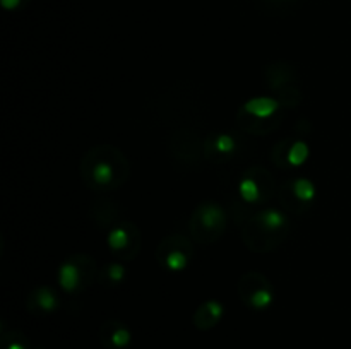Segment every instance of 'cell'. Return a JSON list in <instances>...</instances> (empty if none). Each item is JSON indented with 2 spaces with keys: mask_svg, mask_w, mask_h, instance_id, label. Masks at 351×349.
I'll list each match as a JSON object with an SVG mask.
<instances>
[{
  "mask_svg": "<svg viewBox=\"0 0 351 349\" xmlns=\"http://www.w3.org/2000/svg\"><path fill=\"white\" fill-rule=\"evenodd\" d=\"M223 317V305L216 300H208L199 305L194 313V325L199 331H211L219 324Z\"/></svg>",
  "mask_w": 351,
  "mask_h": 349,
  "instance_id": "11",
  "label": "cell"
},
{
  "mask_svg": "<svg viewBox=\"0 0 351 349\" xmlns=\"http://www.w3.org/2000/svg\"><path fill=\"white\" fill-rule=\"evenodd\" d=\"M189 228H191L195 242L202 243V245L215 243L216 240L221 238L226 229L225 209L213 201L201 202L192 212Z\"/></svg>",
  "mask_w": 351,
  "mask_h": 349,
  "instance_id": "3",
  "label": "cell"
},
{
  "mask_svg": "<svg viewBox=\"0 0 351 349\" xmlns=\"http://www.w3.org/2000/svg\"><path fill=\"white\" fill-rule=\"evenodd\" d=\"M98 274V267L93 257L86 253L71 255L58 269V283L67 293H77L93 284Z\"/></svg>",
  "mask_w": 351,
  "mask_h": 349,
  "instance_id": "4",
  "label": "cell"
},
{
  "mask_svg": "<svg viewBox=\"0 0 351 349\" xmlns=\"http://www.w3.org/2000/svg\"><path fill=\"white\" fill-rule=\"evenodd\" d=\"M58 307V296L50 286H40L27 298V308L31 313H53Z\"/></svg>",
  "mask_w": 351,
  "mask_h": 349,
  "instance_id": "12",
  "label": "cell"
},
{
  "mask_svg": "<svg viewBox=\"0 0 351 349\" xmlns=\"http://www.w3.org/2000/svg\"><path fill=\"white\" fill-rule=\"evenodd\" d=\"M3 349H29V342L21 332H10V335H2Z\"/></svg>",
  "mask_w": 351,
  "mask_h": 349,
  "instance_id": "16",
  "label": "cell"
},
{
  "mask_svg": "<svg viewBox=\"0 0 351 349\" xmlns=\"http://www.w3.org/2000/svg\"><path fill=\"white\" fill-rule=\"evenodd\" d=\"M206 154L211 157H226L235 151V139L228 133H215L204 142Z\"/></svg>",
  "mask_w": 351,
  "mask_h": 349,
  "instance_id": "14",
  "label": "cell"
},
{
  "mask_svg": "<svg viewBox=\"0 0 351 349\" xmlns=\"http://www.w3.org/2000/svg\"><path fill=\"white\" fill-rule=\"evenodd\" d=\"M5 10H19L29 3V0H0Z\"/></svg>",
  "mask_w": 351,
  "mask_h": 349,
  "instance_id": "17",
  "label": "cell"
},
{
  "mask_svg": "<svg viewBox=\"0 0 351 349\" xmlns=\"http://www.w3.org/2000/svg\"><path fill=\"white\" fill-rule=\"evenodd\" d=\"M293 81H295V75L290 65L276 64V65H271L269 70H267V82H269V88L273 89V91L276 89L278 94L283 96V98L287 99L285 105L290 103L288 94L298 96V89L293 86Z\"/></svg>",
  "mask_w": 351,
  "mask_h": 349,
  "instance_id": "10",
  "label": "cell"
},
{
  "mask_svg": "<svg viewBox=\"0 0 351 349\" xmlns=\"http://www.w3.org/2000/svg\"><path fill=\"white\" fill-rule=\"evenodd\" d=\"M194 257L192 243L182 235H170L161 240L156 248V260L161 269L170 272H182L187 269Z\"/></svg>",
  "mask_w": 351,
  "mask_h": 349,
  "instance_id": "5",
  "label": "cell"
},
{
  "mask_svg": "<svg viewBox=\"0 0 351 349\" xmlns=\"http://www.w3.org/2000/svg\"><path fill=\"white\" fill-rule=\"evenodd\" d=\"M288 228L290 221L287 214L278 209H266L249 218L242 229V238L247 248L252 252L267 253L283 243L288 236Z\"/></svg>",
  "mask_w": 351,
  "mask_h": 349,
  "instance_id": "2",
  "label": "cell"
},
{
  "mask_svg": "<svg viewBox=\"0 0 351 349\" xmlns=\"http://www.w3.org/2000/svg\"><path fill=\"white\" fill-rule=\"evenodd\" d=\"M123 279H125V267L119 262L108 263L99 272V281L105 286H119Z\"/></svg>",
  "mask_w": 351,
  "mask_h": 349,
  "instance_id": "15",
  "label": "cell"
},
{
  "mask_svg": "<svg viewBox=\"0 0 351 349\" xmlns=\"http://www.w3.org/2000/svg\"><path fill=\"white\" fill-rule=\"evenodd\" d=\"M108 248L117 257L125 260H132L139 255L141 250V231L136 224L129 221H123L120 224L113 226L106 235Z\"/></svg>",
  "mask_w": 351,
  "mask_h": 349,
  "instance_id": "7",
  "label": "cell"
},
{
  "mask_svg": "<svg viewBox=\"0 0 351 349\" xmlns=\"http://www.w3.org/2000/svg\"><path fill=\"white\" fill-rule=\"evenodd\" d=\"M237 289H239V296L242 298L243 303L254 310H266L274 301L273 284L264 274L257 272V270L243 274Z\"/></svg>",
  "mask_w": 351,
  "mask_h": 349,
  "instance_id": "6",
  "label": "cell"
},
{
  "mask_svg": "<svg viewBox=\"0 0 351 349\" xmlns=\"http://www.w3.org/2000/svg\"><path fill=\"white\" fill-rule=\"evenodd\" d=\"M283 190L288 192L293 201H297L300 209L302 205H311L315 198V185L308 178H295L290 183L285 185Z\"/></svg>",
  "mask_w": 351,
  "mask_h": 349,
  "instance_id": "13",
  "label": "cell"
},
{
  "mask_svg": "<svg viewBox=\"0 0 351 349\" xmlns=\"http://www.w3.org/2000/svg\"><path fill=\"white\" fill-rule=\"evenodd\" d=\"M79 173L93 190H115L129 180L130 164L119 147L96 146L82 156Z\"/></svg>",
  "mask_w": 351,
  "mask_h": 349,
  "instance_id": "1",
  "label": "cell"
},
{
  "mask_svg": "<svg viewBox=\"0 0 351 349\" xmlns=\"http://www.w3.org/2000/svg\"><path fill=\"white\" fill-rule=\"evenodd\" d=\"M99 342L108 349H125L132 341L129 327L123 322L108 320L99 328Z\"/></svg>",
  "mask_w": 351,
  "mask_h": 349,
  "instance_id": "9",
  "label": "cell"
},
{
  "mask_svg": "<svg viewBox=\"0 0 351 349\" xmlns=\"http://www.w3.org/2000/svg\"><path fill=\"white\" fill-rule=\"evenodd\" d=\"M261 2L267 3V5H273V7H287L290 3L298 2V0H261Z\"/></svg>",
  "mask_w": 351,
  "mask_h": 349,
  "instance_id": "18",
  "label": "cell"
},
{
  "mask_svg": "<svg viewBox=\"0 0 351 349\" xmlns=\"http://www.w3.org/2000/svg\"><path fill=\"white\" fill-rule=\"evenodd\" d=\"M240 195L249 204H263L273 195L274 181L264 168L256 166L245 171L239 185Z\"/></svg>",
  "mask_w": 351,
  "mask_h": 349,
  "instance_id": "8",
  "label": "cell"
}]
</instances>
